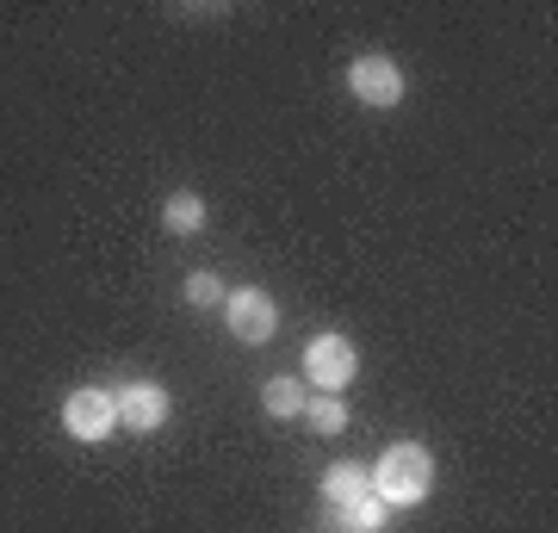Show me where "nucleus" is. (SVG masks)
Wrapping results in <instances>:
<instances>
[{
	"label": "nucleus",
	"instance_id": "nucleus-1",
	"mask_svg": "<svg viewBox=\"0 0 558 533\" xmlns=\"http://www.w3.org/2000/svg\"><path fill=\"white\" fill-rule=\"evenodd\" d=\"M366 484H373V496H379L385 509H422L435 496V453L422 440H398V447L379 453V465L366 472Z\"/></svg>",
	"mask_w": 558,
	"mask_h": 533
},
{
	"label": "nucleus",
	"instance_id": "nucleus-2",
	"mask_svg": "<svg viewBox=\"0 0 558 533\" xmlns=\"http://www.w3.org/2000/svg\"><path fill=\"white\" fill-rule=\"evenodd\" d=\"M218 311H223V323H230V336H236L242 348H267L274 329H279V304H274L267 286H230Z\"/></svg>",
	"mask_w": 558,
	"mask_h": 533
},
{
	"label": "nucleus",
	"instance_id": "nucleus-3",
	"mask_svg": "<svg viewBox=\"0 0 558 533\" xmlns=\"http://www.w3.org/2000/svg\"><path fill=\"white\" fill-rule=\"evenodd\" d=\"M360 378V348L341 329H323V336H311V348H304V385H317V391H348Z\"/></svg>",
	"mask_w": 558,
	"mask_h": 533
},
{
	"label": "nucleus",
	"instance_id": "nucleus-4",
	"mask_svg": "<svg viewBox=\"0 0 558 533\" xmlns=\"http://www.w3.org/2000/svg\"><path fill=\"white\" fill-rule=\"evenodd\" d=\"M62 435L81 440V447L119 435V403H112V391L106 385H75V391L62 397Z\"/></svg>",
	"mask_w": 558,
	"mask_h": 533
},
{
	"label": "nucleus",
	"instance_id": "nucleus-5",
	"mask_svg": "<svg viewBox=\"0 0 558 533\" xmlns=\"http://www.w3.org/2000/svg\"><path fill=\"white\" fill-rule=\"evenodd\" d=\"M348 94H354L360 106H373V112H391V106H403V94H410V75L398 69V57L366 50V57L348 62Z\"/></svg>",
	"mask_w": 558,
	"mask_h": 533
},
{
	"label": "nucleus",
	"instance_id": "nucleus-6",
	"mask_svg": "<svg viewBox=\"0 0 558 533\" xmlns=\"http://www.w3.org/2000/svg\"><path fill=\"white\" fill-rule=\"evenodd\" d=\"M112 403H119L124 435H161L168 415H174V397H168V385H156V378H124V385H112Z\"/></svg>",
	"mask_w": 558,
	"mask_h": 533
},
{
	"label": "nucleus",
	"instance_id": "nucleus-7",
	"mask_svg": "<svg viewBox=\"0 0 558 533\" xmlns=\"http://www.w3.org/2000/svg\"><path fill=\"white\" fill-rule=\"evenodd\" d=\"M161 223H168V237H199L205 223H211V205H205L199 193H168L161 198Z\"/></svg>",
	"mask_w": 558,
	"mask_h": 533
},
{
	"label": "nucleus",
	"instance_id": "nucleus-8",
	"mask_svg": "<svg viewBox=\"0 0 558 533\" xmlns=\"http://www.w3.org/2000/svg\"><path fill=\"white\" fill-rule=\"evenodd\" d=\"M385 521H391V509H385L379 496H354V502L329 509V528L336 533H385Z\"/></svg>",
	"mask_w": 558,
	"mask_h": 533
},
{
	"label": "nucleus",
	"instance_id": "nucleus-9",
	"mask_svg": "<svg viewBox=\"0 0 558 533\" xmlns=\"http://www.w3.org/2000/svg\"><path fill=\"white\" fill-rule=\"evenodd\" d=\"M354 496H373V484H366V465H354V459L323 465V502H329V509L354 502Z\"/></svg>",
	"mask_w": 558,
	"mask_h": 533
},
{
	"label": "nucleus",
	"instance_id": "nucleus-10",
	"mask_svg": "<svg viewBox=\"0 0 558 533\" xmlns=\"http://www.w3.org/2000/svg\"><path fill=\"white\" fill-rule=\"evenodd\" d=\"M260 410L274 415V422H299L304 415V385L292 373H274L267 385H260Z\"/></svg>",
	"mask_w": 558,
	"mask_h": 533
},
{
	"label": "nucleus",
	"instance_id": "nucleus-11",
	"mask_svg": "<svg viewBox=\"0 0 558 533\" xmlns=\"http://www.w3.org/2000/svg\"><path fill=\"white\" fill-rule=\"evenodd\" d=\"M304 422H311L317 435H341V428H348V397H336V391L304 397Z\"/></svg>",
	"mask_w": 558,
	"mask_h": 533
},
{
	"label": "nucleus",
	"instance_id": "nucleus-12",
	"mask_svg": "<svg viewBox=\"0 0 558 533\" xmlns=\"http://www.w3.org/2000/svg\"><path fill=\"white\" fill-rule=\"evenodd\" d=\"M223 292H230V286H223L218 274H205V267H199V274H186V279H180V298H186L193 311H218Z\"/></svg>",
	"mask_w": 558,
	"mask_h": 533
}]
</instances>
